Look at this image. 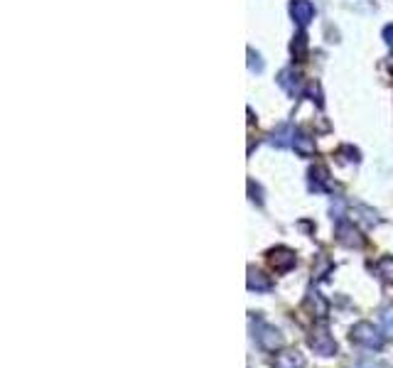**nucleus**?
Returning <instances> with one entry per match:
<instances>
[{
	"label": "nucleus",
	"instance_id": "15",
	"mask_svg": "<svg viewBox=\"0 0 393 368\" xmlns=\"http://www.w3.org/2000/svg\"><path fill=\"white\" fill-rule=\"evenodd\" d=\"M381 332L386 339H393V310H386L381 314Z\"/></svg>",
	"mask_w": 393,
	"mask_h": 368
},
{
	"label": "nucleus",
	"instance_id": "3",
	"mask_svg": "<svg viewBox=\"0 0 393 368\" xmlns=\"http://www.w3.org/2000/svg\"><path fill=\"white\" fill-rule=\"evenodd\" d=\"M310 346H312V351L320 353V356H334L337 353V342H334V337H332L330 329H327L325 324H320V327L312 329Z\"/></svg>",
	"mask_w": 393,
	"mask_h": 368
},
{
	"label": "nucleus",
	"instance_id": "6",
	"mask_svg": "<svg viewBox=\"0 0 393 368\" xmlns=\"http://www.w3.org/2000/svg\"><path fill=\"white\" fill-rule=\"evenodd\" d=\"M290 15H293V20L298 22V25L305 27L307 22H312V17H315V6H312L310 0H293V3H290Z\"/></svg>",
	"mask_w": 393,
	"mask_h": 368
},
{
	"label": "nucleus",
	"instance_id": "16",
	"mask_svg": "<svg viewBox=\"0 0 393 368\" xmlns=\"http://www.w3.org/2000/svg\"><path fill=\"white\" fill-rule=\"evenodd\" d=\"M357 368H391V366H386V363H381V361H364V363H359Z\"/></svg>",
	"mask_w": 393,
	"mask_h": 368
},
{
	"label": "nucleus",
	"instance_id": "11",
	"mask_svg": "<svg viewBox=\"0 0 393 368\" xmlns=\"http://www.w3.org/2000/svg\"><path fill=\"white\" fill-rule=\"evenodd\" d=\"M293 141H295V130L290 125H280L278 133H273V145L278 147H293Z\"/></svg>",
	"mask_w": 393,
	"mask_h": 368
},
{
	"label": "nucleus",
	"instance_id": "8",
	"mask_svg": "<svg viewBox=\"0 0 393 368\" xmlns=\"http://www.w3.org/2000/svg\"><path fill=\"white\" fill-rule=\"evenodd\" d=\"M275 368H305V356L300 351H283L275 358Z\"/></svg>",
	"mask_w": 393,
	"mask_h": 368
},
{
	"label": "nucleus",
	"instance_id": "1",
	"mask_svg": "<svg viewBox=\"0 0 393 368\" xmlns=\"http://www.w3.org/2000/svg\"><path fill=\"white\" fill-rule=\"evenodd\" d=\"M254 332H256V342H259L261 349H265V351H278V349H283L285 339H283V334H280V329H275L273 324L259 321L254 327Z\"/></svg>",
	"mask_w": 393,
	"mask_h": 368
},
{
	"label": "nucleus",
	"instance_id": "13",
	"mask_svg": "<svg viewBox=\"0 0 393 368\" xmlns=\"http://www.w3.org/2000/svg\"><path fill=\"white\" fill-rule=\"evenodd\" d=\"M293 147L300 155H312V150H315V145H312V141L307 138V135L302 133H295V141H293Z\"/></svg>",
	"mask_w": 393,
	"mask_h": 368
},
{
	"label": "nucleus",
	"instance_id": "7",
	"mask_svg": "<svg viewBox=\"0 0 393 368\" xmlns=\"http://www.w3.org/2000/svg\"><path fill=\"white\" fill-rule=\"evenodd\" d=\"M278 83H280V88H283L288 96L300 94V74H295L293 69H285V72H280Z\"/></svg>",
	"mask_w": 393,
	"mask_h": 368
},
{
	"label": "nucleus",
	"instance_id": "10",
	"mask_svg": "<svg viewBox=\"0 0 393 368\" xmlns=\"http://www.w3.org/2000/svg\"><path fill=\"white\" fill-rule=\"evenodd\" d=\"M249 290H256V292H268L270 290V280L265 278L261 270H249Z\"/></svg>",
	"mask_w": 393,
	"mask_h": 368
},
{
	"label": "nucleus",
	"instance_id": "9",
	"mask_svg": "<svg viewBox=\"0 0 393 368\" xmlns=\"http://www.w3.org/2000/svg\"><path fill=\"white\" fill-rule=\"evenodd\" d=\"M310 187L315 189V192H327V189H330V172H327V167H312Z\"/></svg>",
	"mask_w": 393,
	"mask_h": 368
},
{
	"label": "nucleus",
	"instance_id": "14",
	"mask_svg": "<svg viewBox=\"0 0 393 368\" xmlns=\"http://www.w3.org/2000/svg\"><path fill=\"white\" fill-rule=\"evenodd\" d=\"M307 305L317 307V317H327V312H330V307H327V302L320 297V292H310V300H307Z\"/></svg>",
	"mask_w": 393,
	"mask_h": 368
},
{
	"label": "nucleus",
	"instance_id": "2",
	"mask_svg": "<svg viewBox=\"0 0 393 368\" xmlns=\"http://www.w3.org/2000/svg\"><path fill=\"white\" fill-rule=\"evenodd\" d=\"M352 339L357 344H362V346L373 349V351H378V349L383 346V334H378L376 329H373V324H369V321H359V324H354Z\"/></svg>",
	"mask_w": 393,
	"mask_h": 368
},
{
	"label": "nucleus",
	"instance_id": "5",
	"mask_svg": "<svg viewBox=\"0 0 393 368\" xmlns=\"http://www.w3.org/2000/svg\"><path fill=\"white\" fill-rule=\"evenodd\" d=\"M268 260H270V265H273V270H278V273H288V270L295 268V263H298L295 253L290 248H285V246H280V248L270 250Z\"/></svg>",
	"mask_w": 393,
	"mask_h": 368
},
{
	"label": "nucleus",
	"instance_id": "4",
	"mask_svg": "<svg viewBox=\"0 0 393 368\" xmlns=\"http://www.w3.org/2000/svg\"><path fill=\"white\" fill-rule=\"evenodd\" d=\"M337 241L347 248H362L364 246V236L354 223H339L337 226Z\"/></svg>",
	"mask_w": 393,
	"mask_h": 368
},
{
	"label": "nucleus",
	"instance_id": "17",
	"mask_svg": "<svg viewBox=\"0 0 393 368\" xmlns=\"http://www.w3.org/2000/svg\"><path fill=\"white\" fill-rule=\"evenodd\" d=\"M383 40H386L388 45H391V47H393V25H388L386 30H383Z\"/></svg>",
	"mask_w": 393,
	"mask_h": 368
},
{
	"label": "nucleus",
	"instance_id": "12",
	"mask_svg": "<svg viewBox=\"0 0 393 368\" xmlns=\"http://www.w3.org/2000/svg\"><path fill=\"white\" fill-rule=\"evenodd\" d=\"M376 273L381 275L383 280L391 282V285H393V258H391V255H383V258L378 260V263H376Z\"/></svg>",
	"mask_w": 393,
	"mask_h": 368
}]
</instances>
